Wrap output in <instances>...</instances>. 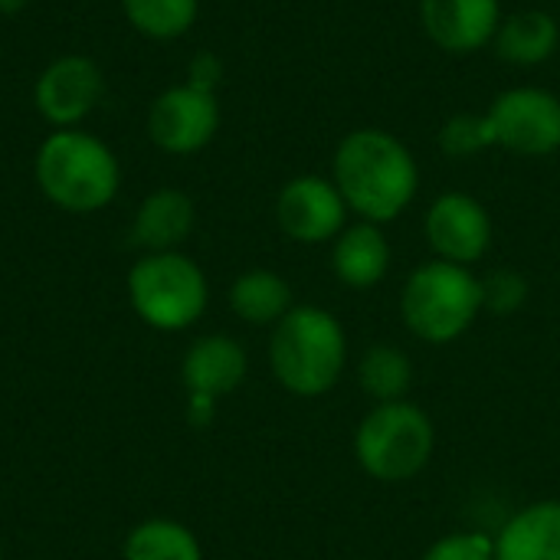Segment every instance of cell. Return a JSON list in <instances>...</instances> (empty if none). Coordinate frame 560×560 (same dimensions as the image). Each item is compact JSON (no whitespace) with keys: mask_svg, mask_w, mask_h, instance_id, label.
<instances>
[{"mask_svg":"<svg viewBox=\"0 0 560 560\" xmlns=\"http://www.w3.org/2000/svg\"><path fill=\"white\" fill-rule=\"evenodd\" d=\"M417 161L404 141L381 128L351 131L335 154V187L371 223L400 217L417 194Z\"/></svg>","mask_w":560,"mask_h":560,"instance_id":"cell-1","label":"cell"},{"mask_svg":"<svg viewBox=\"0 0 560 560\" xmlns=\"http://www.w3.org/2000/svg\"><path fill=\"white\" fill-rule=\"evenodd\" d=\"M36 184L59 210L92 213L118 194V161L105 141L59 128L36 151Z\"/></svg>","mask_w":560,"mask_h":560,"instance_id":"cell-2","label":"cell"},{"mask_svg":"<svg viewBox=\"0 0 560 560\" xmlns=\"http://www.w3.org/2000/svg\"><path fill=\"white\" fill-rule=\"evenodd\" d=\"M348 341L335 315L325 308H292L272 331L269 364L279 384L299 397H318L331 390L345 371Z\"/></svg>","mask_w":560,"mask_h":560,"instance_id":"cell-3","label":"cell"},{"mask_svg":"<svg viewBox=\"0 0 560 560\" xmlns=\"http://www.w3.org/2000/svg\"><path fill=\"white\" fill-rule=\"evenodd\" d=\"M400 312L417 338L446 345L482 312V282L466 266L446 259L427 262L407 279Z\"/></svg>","mask_w":560,"mask_h":560,"instance_id":"cell-4","label":"cell"},{"mask_svg":"<svg viewBox=\"0 0 560 560\" xmlns=\"http://www.w3.org/2000/svg\"><path fill=\"white\" fill-rule=\"evenodd\" d=\"M433 423L430 417L407 404H377L358 427L354 453L368 476L377 482H404L423 472L433 456Z\"/></svg>","mask_w":560,"mask_h":560,"instance_id":"cell-5","label":"cell"},{"mask_svg":"<svg viewBox=\"0 0 560 560\" xmlns=\"http://www.w3.org/2000/svg\"><path fill=\"white\" fill-rule=\"evenodd\" d=\"M128 295L135 312L161 328L180 331L194 325L207 308V279L200 266L180 253H151L128 276Z\"/></svg>","mask_w":560,"mask_h":560,"instance_id":"cell-6","label":"cell"},{"mask_svg":"<svg viewBox=\"0 0 560 560\" xmlns=\"http://www.w3.org/2000/svg\"><path fill=\"white\" fill-rule=\"evenodd\" d=\"M495 144L515 154H551L560 148V98L545 89H509L489 108Z\"/></svg>","mask_w":560,"mask_h":560,"instance_id":"cell-7","label":"cell"},{"mask_svg":"<svg viewBox=\"0 0 560 560\" xmlns=\"http://www.w3.org/2000/svg\"><path fill=\"white\" fill-rule=\"evenodd\" d=\"M217 128L220 108L213 92L194 85H174L161 92L148 115V135L167 154H194L207 148Z\"/></svg>","mask_w":560,"mask_h":560,"instance_id":"cell-8","label":"cell"},{"mask_svg":"<svg viewBox=\"0 0 560 560\" xmlns=\"http://www.w3.org/2000/svg\"><path fill=\"white\" fill-rule=\"evenodd\" d=\"M33 98L49 125L72 128L102 98V69L85 56H62L39 72Z\"/></svg>","mask_w":560,"mask_h":560,"instance_id":"cell-9","label":"cell"},{"mask_svg":"<svg viewBox=\"0 0 560 560\" xmlns=\"http://www.w3.org/2000/svg\"><path fill=\"white\" fill-rule=\"evenodd\" d=\"M427 240L440 259L469 266L482 259L492 243V220L469 194H443L427 213Z\"/></svg>","mask_w":560,"mask_h":560,"instance_id":"cell-10","label":"cell"},{"mask_svg":"<svg viewBox=\"0 0 560 560\" xmlns=\"http://www.w3.org/2000/svg\"><path fill=\"white\" fill-rule=\"evenodd\" d=\"M348 203L325 177H295L276 203L279 226L299 243H325L345 230Z\"/></svg>","mask_w":560,"mask_h":560,"instance_id":"cell-11","label":"cell"},{"mask_svg":"<svg viewBox=\"0 0 560 560\" xmlns=\"http://www.w3.org/2000/svg\"><path fill=\"white\" fill-rule=\"evenodd\" d=\"M420 20L436 46L472 52L499 33L502 13L499 0H420Z\"/></svg>","mask_w":560,"mask_h":560,"instance_id":"cell-12","label":"cell"},{"mask_svg":"<svg viewBox=\"0 0 560 560\" xmlns=\"http://www.w3.org/2000/svg\"><path fill=\"white\" fill-rule=\"evenodd\" d=\"M180 377L194 397H203V400L223 397L243 384L246 351L240 348V341L226 335H207L194 341V348L187 351Z\"/></svg>","mask_w":560,"mask_h":560,"instance_id":"cell-13","label":"cell"},{"mask_svg":"<svg viewBox=\"0 0 560 560\" xmlns=\"http://www.w3.org/2000/svg\"><path fill=\"white\" fill-rule=\"evenodd\" d=\"M495 560H560V502L522 509L495 538Z\"/></svg>","mask_w":560,"mask_h":560,"instance_id":"cell-14","label":"cell"},{"mask_svg":"<svg viewBox=\"0 0 560 560\" xmlns=\"http://www.w3.org/2000/svg\"><path fill=\"white\" fill-rule=\"evenodd\" d=\"M335 272L345 285L351 289H371L387 276L390 266V246L377 223H358L341 230L335 243Z\"/></svg>","mask_w":560,"mask_h":560,"instance_id":"cell-15","label":"cell"},{"mask_svg":"<svg viewBox=\"0 0 560 560\" xmlns=\"http://www.w3.org/2000/svg\"><path fill=\"white\" fill-rule=\"evenodd\" d=\"M194 226V203L180 190H158L144 197L135 217V243L148 246L151 253H171L177 243L187 240Z\"/></svg>","mask_w":560,"mask_h":560,"instance_id":"cell-16","label":"cell"},{"mask_svg":"<svg viewBox=\"0 0 560 560\" xmlns=\"http://www.w3.org/2000/svg\"><path fill=\"white\" fill-rule=\"evenodd\" d=\"M499 56L515 66L545 62L558 49V23L545 10H522L499 23L495 33Z\"/></svg>","mask_w":560,"mask_h":560,"instance_id":"cell-17","label":"cell"},{"mask_svg":"<svg viewBox=\"0 0 560 560\" xmlns=\"http://www.w3.org/2000/svg\"><path fill=\"white\" fill-rule=\"evenodd\" d=\"M230 305L249 325H279L292 312V289L282 276L269 269H253L233 282Z\"/></svg>","mask_w":560,"mask_h":560,"instance_id":"cell-18","label":"cell"},{"mask_svg":"<svg viewBox=\"0 0 560 560\" xmlns=\"http://www.w3.org/2000/svg\"><path fill=\"white\" fill-rule=\"evenodd\" d=\"M358 381L364 394L377 404H397L407 397L410 381H413V364L410 358L394 348V345H374L358 364Z\"/></svg>","mask_w":560,"mask_h":560,"instance_id":"cell-19","label":"cell"},{"mask_svg":"<svg viewBox=\"0 0 560 560\" xmlns=\"http://www.w3.org/2000/svg\"><path fill=\"white\" fill-rule=\"evenodd\" d=\"M125 560H203L197 538L177 522H144L128 535Z\"/></svg>","mask_w":560,"mask_h":560,"instance_id":"cell-20","label":"cell"},{"mask_svg":"<svg viewBox=\"0 0 560 560\" xmlns=\"http://www.w3.org/2000/svg\"><path fill=\"white\" fill-rule=\"evenodd\" d=\"M128 23L151 39H174L197 20V0H121Z\"/></svg>","mask_w":560,"mask_h":560,"instance_id":"cell-21","label":"cell"},{"mask_svg":"<svg viewBox=\"0 0 560 560\" xmlns=\"http://www.w3.org/2000/svg\"><path fill=\"white\" fill-rule=\"evenodd\" d=\"M440 144L453 158H469V154L495 144V135H492V125L486 115H456L443 125Z\"/></svg>","mask_w":560,"mask_h":560,"instance_id":"cell-22","label":"cell"},{"mask_svg":"<svg viewBox=\"0 0 560 560\" xmlns=\"http://www.w3.org/2000/svg\"><path fill=\"white\" fill-rule=\"evenodd\" d=\"M528 299V282L525 276L512 272V269H499L489 279H482V305L492 308L495 315H509L515 308H522Z\"/></svg>","mask_w":560,"mask_h":560,"instance_id":"cell-23","label":"cell"},{"mask_svg":"<svg viewBox=\"0 0 560 560\" xmlns=\"http://www.w3.org/2000/svg\"><path fill=\"white\" fill-rule=\"evenodd\" d=\"M423 560H495V541L486 535H450L436 541Z\"/></svg>","mask_w":560,"mask_h":560,"instance_id":"cell-24","label":"cell"},{"mask_svg":"<svg viewBox=\"0 0 560 560\" xmlns=\"http://www.w3.org/2000/svg\"><path fill=\"white\" fill-rule=\"evenodd\" d=\"M223 69H220V59L213 52H200L194 62H190V82L194 89H203V92H213V85L220 82Z\"/></svg>","mask_w":560,"mask_h":560,"instance_id":"cell-25","label":"cell"},{"mask_svg":"<svg viewBox=\"0 0 560 560\" xmlns=\"http://www.w3.org/2000/svg\"><path fill=\"white\" fill-rule=\"evenodd\" d=\"M30 0H0V13H16V10H23Z\"/></svg>","mask_w":560,"mask_h":560,"instance_id":"cell-26","label":"cell"}]
</instances>
